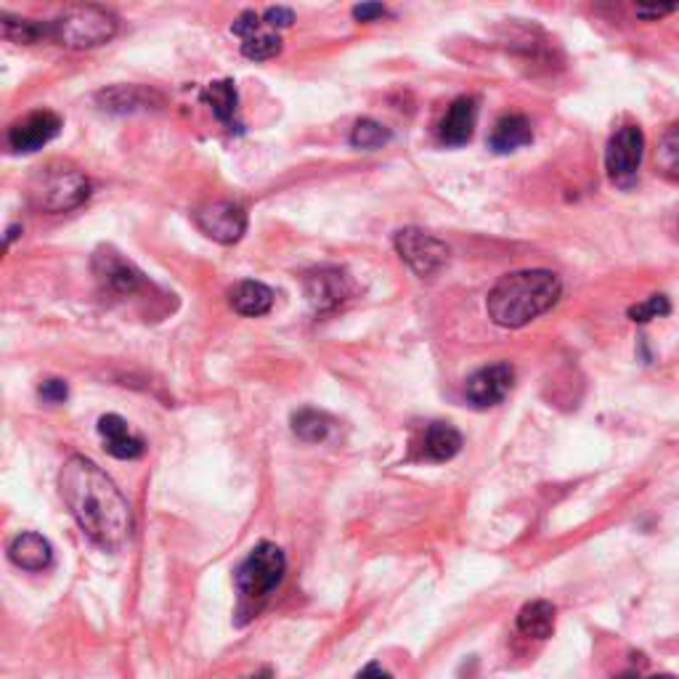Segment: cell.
<instances>
[{"label":"cell","instance_id":"6da1fadb","mask_svg":"<svg viewBox=\"0 0 679 679\" xmlns=\"http://www.w3.org/2000/svg\"><path fill=\"white\" fill-rule=\"evenodd\" d=\"M59 491L75 523L96 547L117 552L133 531L131 504L96 462L70 456L59 473Z\"/></svg>","mask_w":679,"mask_h":679},{"label":"cell","instance_id":"7a4b0ae2","mask_svg":"<svg viewBox=\"0 0 679 679\" xmlns=\"http://www.w3.org/2000/svg\"><path fill=\"white\" fill-rule=\"evenodd\" d=\"M563 284L547 269H526L504 274L486 298V311L497 326L521 330L558 306Z\"/></svg>","mask_w":679,"mask_h":679},{"label":"cell","instance_id":"3957f363","mask_svg":"<svg viewBox=\"0 0 679 679\" xmlns=\"http://www.w3.org/2000/svg\"><path fill=\"white\" fill-rule=\"evenodd\" d=\"M91 196V178L64 159H51L33 172L27 183L29 205L40 213H70Z\"/></svg>","mask_w":679,"mask_h":679},{"label":"cell","instance_id":"277c9868","mask_svg":"<svg viewBox=\"0 0 679 679\" xmlns=\"http://www.w3.org/2000/svg\"><path fill=\"white\" fill-rule=\"evenodd\" d=\"M117 35V16L94 3L67 5L51 20V40L70 51H88L109 43Z\"/></svg>","mask_w":679,"mask_h":679},{"label":"cell","instance_id":"5b68a950","mask_svg":"<svg viewBox=\"0 0 679 679\" xmlns=\"http://www.w3.org/2000/svg\"><path fill=\"white\" fill-rule=\"evenodd\" d=\"M284 571H287V558L282 549L271 541H261L239 563L234 582L245 603H261L282 584Z\"/></svg>","mask_w":679,"mask_h":679},{"label":"cell","instance_id":"8992f818","mask_svg":"<svg viewBox=\"0 0 679 679\" xmlns=\"http://www.w3.org/2000/svg\"><path fill=\"white\" fill-rule=\"evenodd\" d=\"M393 245H396L401 261L409 265L419 279H433L446 269L449 258H452L449 245L422 228H401L393 237Z\"/></svg>","mask_w":679,"mask_h":679},{"label":"cell","instance_id":"52a82bcc","mask_svg":"<svg viewBox=\"0 0 679 679\" xmlns=\"http://www.w3.org/2000/svg\"><path fill=\"white\" fill-rule=\"evenodd\" d=\"M642 157H645V133L638 126H623L610 135L605 150V170L614 187L632 189L640 178Z\"/></svg>","mask_w":679,"mask_h":679},{"label":"cell","instance_id":"ba28073f","mask_svg":"<svg viewBox=\"0 0 679 679\" xmlns=\"http://www.w3.org/2000/svg\"><path fill=\"white\" fill-rule=\"evenodd\" d=\"M94 274L98 284L107 289L109 295H120V298H133L141 289L150 287L146 274L139 265L128 261L122 252L115 247H102L94 255Z\"/></svg>","mask_w":679,"mask_h":679},{"label":"cell","instance_id":"9c48e42d","mask_svg":"<svg viewBox=\"0 0 679 679\" xmlns=\"http://www.w3.org/2000/svg\"><path fill=\"white\" fill-rule=\"evenodd\" d=\"M196 228L218 245H237L247 231V210L239 202H205L191 213Z\"/></svg>","mask_w":679,"mask_h":679},{"label":"cell","instance_id":"30bf717a","mask_svg":"<svg viewBox=\"0 0 679 679\" xmlns=\"http://www.w3.org/2000/svg\"><path fill=\"white\" fill-rule=\"evenodd\" d=\"M515 382V369L508 361L489 364V367L478 369L465 385V398L470 401L475 409H491V406L502 404L512 391Z\"/></svg>","mask_w":679,"mask_h":679},{"label":"cell","instance_id":"8fae6325","mask_svg":"<svg viewBox=\"0 0 679 679\" xmlns=\"http://www.w3.org/2000/svg\"><path fill=\"white\" fill-rule=\"evenodd\" d=\"M61 133V117L51 109H38V112L24 115L9 128V146L16 154L38 152Z\"/></svg>","mask_w":679,"mask_h":679},{"label":"cell","instance_id":"7c38bea8","mask_svg":"<svg viewBox=\"0 0 679 679\" xmlns=\"http://www.w3.org/2000/svg\"><path fill=\"white\" fill-rule=\"evenodd\" d=\"M354 279L343 269H319L306 276V298L317 313L335 311L354 295Z\"/></svg>","mask_w":679,"mask_h":679},{"label":"cell","instance_id":"4fadbf2b","mask_svg":"<svg viewBox=\"0 0 679 679\" xmlns=\"http://www.w3.org/2000/svg\"><path fill=\"white\" fill-rule=\"evenodd\" d=\"M231 33L242 38V53L252 61H269L282 53V38L274 29L261 27V16L255 11H242L231 24Z\"/></svg>","mask_w":679,"mask_h":679},{"label":"cell","instance_id":"5bb4252c","mask_svg":"<svg viewBox=\"0 0 679 679\" xmlns=\"http://www.w3.org/2000/svg\"><path fill=\"white\" fill-rule=\"evenodd\" d=\"M96 102L104 112L133 115L163 107L165 98L154 88H144V85H109V88L98 91Z\"/></svg>","mask_w":679,"mask_h":679},{"label":"cell","instance_id":"9a60e30c","mask_svg":"<svg viewBox=\"0 0 679 679\" xmlns=\"http://www.w3.org/2000/svg\"><path fill=\"white\" fill-rule=\"evenodd\" d=\"M475 122H478V98L460 96L438 126V141L443 146H465L473 139Z\"/></svg>","mask_w":679,"mask_h":679},{"label":"cell","instance_id":"2e32d148","mask_svg":"<svg viewBox=\"0 0 679 679\" xmlns=\"http://www.w3.org/2000/svg\"><path fill=\"white\" fill-rule=\"evenodd\" d=\"M98 436H102L107 454L115 460H139L146 452L144 438L135 436L120 415H104L98 419Z\"/></svg>","mask_w":679,"mask_h":679},{"label":"cell","instance_id":"e0dca14e","mask_svg":"<svg viewBox=\"0 0 679 679\" xmlns=\"http://www.w3.org/2000/svg\"><path fill=\"white\" fill-rule=\"evenodd\" d=\"M9 558L11 563L22 571L29 573H40L46 568H51L53 563V547L48 545L46 536L35 534V531H27V534H20L14 541L9 545Z\"/></svg>","mask_w":679,"mask_h":679},{"label":"cell","instance_id":"ac0fdd59","mask_svg":"<svg viewBox=\"0 0 679 679\" xmlns=\"http://www.w3.org/2000/svg\"><path fill=\"white\" fill-rule=\"evenodd\" d=\"M462 433L449 422H433L425 428L422 441H419L417 460L422 462H449L460 454Z\"/></svg>","mask_w":679,"mask_h":679},{"label":"cell","instance_id":"d6986e66","mask_svg":"<svg viewBox=\"0 0 679 679\" xmlns=\"http://www.w3.org/2000/svg\"><path fill=\"white\" fill-rule=\"evenodd\" d=\"M202 102L207 104L210 112L218 122H224L228 131H242L239 126L237 112H239V94H237V83L234 80H215L210 83L205 91H202Z\"/></svg>","mask_w":679,"mask_h":679},{"label":"cell","instance_id":"ffe728a7","mask_svg":"<svg viewBox=\"0 0 679 679\" xmlns=\"http://www.w3.org/2000/svg\"><path fill=\"white\" fill-rule=\"evenodd\" d=\"M228 302L237 313L242 317H265V313L274 308V289L269 284L255 282V279H245L239 282L237 287L228 293Z\"/></svg>","mask_w":679,"mask_h":679},{"label":"cell","instance_id":"44dd1931","mask_svg":"<svg viewBox=\"0 0 679 679\" xmlns=\"http://www.w3.org/2000/svg\"><path fill=\"white\" fill-rule=\"evenodd\" d=\"M531 141H534V131H531V122L523 115L499 117L489 135L491 152L497 154L517 152L521 146H528Z\"/></svg>","mask_w":679,"mask_h":679},{"label":"cell","instance_id":"7402d4cb","mask_svg":"<svg viewBox=\"0 0 679 679\" xmlns=\"http://www.w3.org/2000/svg\"><path fill=\"white\" fill-rule=\"evenodd\" d=\"M555 616H558V610H555L552 603L547 600L526 603L521 608V614H517V629H521V634H526V638L547 640L552 638L555 632Z\"/></svg>","mask_w":679,"mask_h":679},{"label":"cell","instance_id":"603a6c76","mask_svg":"<svg viewBox=\"0 0 679 679\" xmlns=\"http://www.w3.org/2000/svg\"><path fill=\"white\" fill-rule=\"evenodd\" d=\"M0 27H3V38L20 46H35L40 40H51V22L40 20H20V16L0 14Z\"/></svg>","mask_w":679,"mask_h":679},{"label":"cell","instance_id":"cb8c5ba5","mask_svg":"<svg viewBox=\"0 0 679 679\" xmlns=\"http://www.w3.org/2000/svg\"><path fill=\"white\" fill-rule=\"evenodd\" d=\"M293 433L306 443H321L332 433V417L319 409H300L293 415Z\"/></svg>","mask_w":679,"mask_h":679},{"label":"cell","instance_id":"d4e9b609","mask_svg":"<svg viewBox=\"0 0 679 679\" xmlns=\"http://www.w3.org/2000/svg\"><path fill=\"white\" fill-rule=\"evenodd\" d=\"M656 168L660 170V176L679 183V122H675V126H669L664 133H660L656 150Z\"/></svg>","mask_w":679,"mask_h":679},{"label":"cell","instance_id":"484cf974","mask_svg":"<svg viewBox=\"0 0 679 679\" xmlns=\"http://www.w3.org/2000/svg\"><path fill=\"white\" fill-rule=\"evenodd\" d=\"M391 141H393L391 128H385L382 122L372 120V117H364V120L356 122L354 133H350V144H354L356 150H367V152L382 150V146L391 144Z\"/></svg>","mask_w":679,"mask_h":679},{"label":"cell","instance_id":"4316f807","mask_svg":"<svg viewBox=\"0 0 679 679\" xmlns=\"http://www.w3.org/2000/svg\"><path fill=\"white\" fill-rule=\"evenodd\" d=\"M671 311V302L666 295H651L647 300L638 302V306H632L627 311V317L634 321V324H645V321H653V319H660L666 317V313Z\"/></svg>","mask_w":679,"mask_h":679},{"label":"cell","instance_id":"83f0119b","mask_svg":"<svg viewBox=\"0 0 679 679\" xmlns=\"http://www.w3.org/2000/svg\"><path fill=\"white\" fill-rule=\"evenodd\" d=\"M38 396L46 404H64L70 398V388H67L64 380H43L38 388Z\"/></svg>","mask_w":679,"mask_h":679},{"label":"cell","instance_id":"f1b7e54d","mask_svg":"<svg viewBox=\"0 0 679 679\" xmlns=\"http://www.w3.org/2000/svg\"><path fill=\"white\" fill-rule=\"evenodd\" d=\"M263 20L271 29H287L295 22V11L287 9V5H271V9L263 11Z\"/></svg>","mask_w":679,"mask_h":679},{"label":"cell","instance_id":"f546056e","mask_svg":"<svg viewBox=\"0 0 679 679\" xmlns=\"http://www.w3.org/2000/svg\"><path fill=\"white\" fill-rule=\"evenodd\" d=\"M679 9V3H658V5H638V16L640 20H660L666 14H675Z\"/></svg>","mask_w":679,"mask_h":679},{"label":"cell","instance_id":"4dcf8cb0","mask_svg":"<svg viewBox=\"0 0 679 679\" xmlns=\"http://www.w3.org/2000/svg\"><path fill=\"white\" fill-rule=\"evenodd\" d=\"M385 14L388 11L382 3H361L354 9V20H359V22H374Z\"/></svg>","mask_w":679,"mask_h":679},{"label":"cell","instance_id":"1f68e13d","mask_svg":"<svg viewBox=\"0 0 679 679\" xmlns=\"http://www.w3.org/2000/svg\"><path fill=\"white\" fill-rule=\"evenodd\" d=\"M356 679H393L391 675H388L385 669H382L380 664H367L364 669L359 671V677Z\"/></svg>","mask_w":679,"mask_h":679},{"label":"cell","instance_id":"d6a6232c","mask_svg":"<svg viewBox=\"0 0 679 679\" xmlns=\"http://www.w3.org/2000/svg\"><path fill=\"white\" fill-rule=\"evenodd\" d=\"M619 679H677V677H671V675H651V677H645V675H640V671H627V675H621Z\"/></svg>","mask_w":679,"mask_h":679},{"label":"cell","instance_id":"836d02e7","mask_svg":"<svg viewBox=\"0 0 679 679\" xmlns=\"http://www.w3.org/2000/svg\"><path fill=\"white\" fill-rule=\"evenodd\" d=\"M20 231H22V226H11V228H9V234H5V245L14 242V239L20 237Z\"/></svg>","mask_w":679,"mask_h":679},{"label":"cell","instance_id":"e575fe53","mask_svg":"<svg viewBox=\"0 0 679 679\" xmlns=\"http://www.w3.org/2000/svg\"><path fill=\"white\" fill-rule=\"evenodd\" d=\"M271 677H274V671H271V669H263L261 675H255V677H250V679H271Z\"/></svg>","mask_w":679,"mask_h":679}]
</instances>
